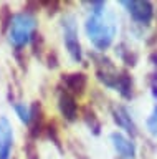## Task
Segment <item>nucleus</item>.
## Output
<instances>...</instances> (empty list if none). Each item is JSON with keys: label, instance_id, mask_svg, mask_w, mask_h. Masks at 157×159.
I'll list each match as a JSON object with an SVG mask.
<instances>
[{"label": "nucleus", "instance_id": "f257e3e1", "mask_svg": "<svg viewBox=\"0 0 157 159\" xmlns=\"http://www.w3.org/2000/svg\"><path fill=\"white\" fill-rule=\"evenodd\" d=\"M35 32V18L30 15H17L10 25V42L17 48L23 47Z\"/></svg>", "mask_w": 157, "mask_h": 159}, {"label": "nucleus", "instance_id": "f03ea898", "mask_svg": "<svg viewBox=\"0 0 157 159\" xmlns=\"http://www.w3.org/2000/svg\"><path fill=\"white\" fill-rule=\"evenodd\" d=\"M63 83H65L66 93L70 94H81L85 91L86 84H88V76L85 73H70V75H63Z\"/></svg>", "mask_w": 157, "mask_h": 159}, {"label": "nucleus", "instance_id": "7ed1b4c3", "mask_svg": "<svg viewBox=\"0 0 157 159\" xmlns=\"http://www.w3.org/2000/svg\"><path fill=\"white\" fill-rule=\"evenodd\" d=\"M12 126L5 118H0V159H8L12 149Z\"/></svg>", "mask_w": 157, "mask_h": 159}, {"label": "nucleus", "instance_id": "20e7f679", "mask_svg": "<svg viewBox=\"0 0 157 159\" xmlns=\"http://www.w3.org/2000/svg\"><path fill=\"white\" fill-rule=\"evenodd\" d=\"M58 106H60L61 114L68 119V121H75L76 119L78 106H76V101H75V98H73V94L63 93L60 96V99H58Z\"/></svg>", "mask_w": 157, "mask_h": 159}, {"label": "nucleus", "instance_id": "39448f33", "mask_svg": "<svg viewBox=\"0 0 157 159\" xmlns=\"http://www.w3.org/2000/svg\"><path fill=\"white\" fill-rule=\"evenodd\" d=\"M65 42H66L68 52L71 53V57L75 60H80L81 48H80V43H78V38H76V30H75V25H73V20H70V23L65 25Z\"/></svg>", "mask_w": 157, "mask_h": 159}, {"label": "nucleus", "instance_id": "423d86ee", "mask_svg": "<svg viewBox=\"0 0 157 159\" xmlns=\"http://www.w3.org/2000/svg\"><path fill=\"white\" fill-rule=\"evenodd\" d=\"M126 5L131 8L129 12L134 15L137 20L147 22V20L150 18V15H152V7H150V3H147V2H131V3H126Z\"/></svg>", "mask_w": 157, "mask_h": 159}, {"label": "nucleus", "instance_id": "0eeeda50", "mask_svg": "<svg viewBox=\"0 0 157 159\" xmlns=\"http://www.w3.org/2000/svg\"><path fill=\"white\" fill-rule=\"evenodd\" d=\"M112 139H114L116 149L122 154V156H124V157H132V154H134V148H132V144L127 141V139H124L122 136H119V134H112Z\"/></svg>", "mask_w": 157, "mask_h": 159}, {"label": "nucleus", "instance_id": "6e6552de", "mask_svg": "<svg viewBox=\"0 0 157 159\" xmlns=\"http://www.w3.org/2000/svg\"><path fill=\"white\" fill-rule=\"evenodd\" d=\"M83 114H85V119H86V123L89 124L91 128H94V131H98L99 129V121L96 119V114L94 111L89 108V106H86L85 108V111H83Z\"/></svg>", "mask_w": 157, "mask_h": 159}, {"label": "nucleus", "instance_id": "1a4fd4ad", "mask_svg": "<svg viewBox=\"0 0 157 159\" xmlns=\"http://www.w3.org/2000/svg\"><path fill=\"white\" fill-rule=\"evenodd\" d=\"M116 121H119L121 126L127 128V131H132L134 133V126H132V123H129V118H127V114L124 113V109H117L116 111Z\"/></svg>", "mask_w": 157, "mask_h": 159}, {"label": "nucleus", "instance_id": "9d476101", "mask_svg": "<svg viewBox=\"0 0 157 159\" xmlns=\"http://www.w3.org/2000/svg\"><path fill=\"white\" fill-rule=\"evenodd\" d=\"M0 13H2V17H0V18H2V28L5 30L8 25H12V20H13L12 13H10V10H8L7 5H3V7H2V12H0Z\"/></svg>", "mask_w": 157, "mask_h": 159}, {"label": "nucleus", "instance_id": "9b49d317", "mask_svg": "<svg viewBox=\"0 0 157 159\" xmlns=\"http://www.w3.org/2000/svg\"><path fill=\"white\" fill-rule=\"evenodd\" d=\"M43 52V37L40 33H33V53L41 55Z\"/></svg>", "mask_w": 157, "mask_h": 159}, {"label": "nucleus", "instance_id": "f8f14e48", "mask_svg": "<svg viewBox=\"0 0 157 159\" xmlns=\"http://www.w3.org/2000/svg\"><path fill=\"white\" fill-rule=\"evenodd\" d=\"M15 111L18 113V116L23 123H28L30 124V109H27L23 104H15Z\"/></svg>", "mask_w": 157, "mask_h": 159}, {"label": "nucleus", "instance_id": "ddd939ff", "mask_svg": "<svg viewBox=\"0 0 157 159\" xmlns=\"http://www.w3.org/2000/svg\"><path fill=\"white\" fill-rule=\"evenodd\" d=\"M25 154H27V159H38V149L33 141H28L25 144Z\"/></svg>", "mask_w": 157, "mask_h": 159}]
</instances>
